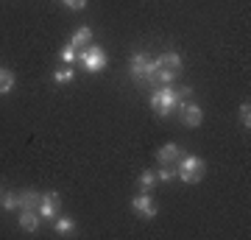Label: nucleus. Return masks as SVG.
Here are the masks:
<instances>
[{"label": "nucleus", "instance_id": "f257e3e1", "mask_svg": "<svg viewBox=\"0 0 251 240\" xmlns=\"http://www.w3.org/2000/svg\"><path fill=\"white\" fill-rule=\"evenodd\" d=\"M156 73H159V64L156 59H151L148 53H134L131 56V64H128V76L143 84L148 89H156Z\"/></svg>", "mask_w": 251, "mask_h": 240}, {"label": "nucleus", "instance_id": "f03ea898", "mask_svg": "<svg viewBox=\"0 0 251 240\" xmlns=\"http://www.w3.org/2000/svg\"><path fill=\"white\" fill-rule=\"evenodd\" d=\"M179 104H181V101H179V89H173L171 84H168V87H156V89H153L151 109H153L159 117H168L173 109L179 107Z\"/></svg>", "mask_w": 251, "mask_h": 240}, {"label": "nucleus", "instance_id": "7ed1b4c3", "mask_svg": "<svg viewBox=\"0 0 251 240\" xmlns=\"http://www.w3.org/2000/svg\"><path fill=\"white\" fill-rule=\"evenodd\" d=\"M176 168H179V179L181 182H187V185H196V182H201L204 179V160L201 157H196V154H187L181 162H176Z\"/></svg>", "mask_w": 251, "mask_h": 240}, {"label": "nucleus", "instance_id": "20e7f679", "mask_svg": "<svg viewBox=\"0 0 251 240\" xmlns=\"http://www.w3.org/2000/svg\"><path fill=\"white\" fill-rule=\"evenodd\" d=\"M78 59H81V64H84L87 73H100L106 67V51H103L100 45H87L78 53Z\"/></svg>", "mask_w": 251, "mask_h": 240}, {"label": "nucleus", "instance_id": "39448f33", "mask_svg": "<svg viewBox=\"0 0 251 240\" xmlns=\"http://www.w3.org/2000/svg\"><path fill=\"white\" fill-rule=\"evenodd\" d=\"M131 210H134L140 218H145V221H151V218H156V213H159V207H156V201H153L151 196H148V190H143L140 196L131 198Z\"/></svg>", "mask_w": 251, "mask_h": 240}, {"label": "nucleus", "instance_id": "423d86ee", "mask_svg": "<svg viewBox=\"0 0 251 240\" xmlns=\"http://www.w3.org/2000/svg\"><path fill=\"white\" fill-rule=\"evenodd\" d=\"M59 207H62V201H59V193H42L36 213L42 215V221H53L56 215H59Z\"/></svg>", "mask_w": 251, "mask_h": 240}, {"label": "nucleus", "instance_id": "0eeeda50", "mask_svg": "<svg viewBox=\"0 0 251 240\" xmlns=\"http://www.w3.org/2000/svg\"><path fill=\"white\" fill-rule=\"evenodd\" d=\"M179 115H181V123L187 126V129H196L204 120V112L196 104H179Z\"/></svg>", "mask_w": 251, "mask_h": 240}, {"label": "nucleus", "instance_id": "6e6552de", "mask_svg": "<svg viewBox=\"0 0 251 240\" xmlns=\"http://www.w3.org/2000/svg\"><path fill=\"white\" fill-rule=\"evenodd\" d=\"M179 157H181V148L176 142H168V145H162L159 151H156V160H159L162 165H176Z\"/></svg>", "mask_w": 251, "mask_h": 240}, {"label": "nucleus", "instance_id": "1a4fd4ad", "mask_svg": "<svg viewBox=\"0 0 251 240\" xmlns=\"http://www.w3.org/2000/svg\"><path fill=\"white\" fill-rule=\"evenodd\" d=\"M39 223H42V215L36 213V210H20V226L25 232L34 235V232L39 229Z\"/></svg>", "mask_w": 251, "mask_h": 240}, {"label": "nucleus", "instance_id": "9d476101", "mask_svg": "<svg viewBox=\"0 0 251 240\" xmlns=\"http://www.w3.org/2000/svg\"><path fill=\"white\" fill-rule=\"evenodd\" d=\"M90 42H92V31H90V26L78 28V31H75V34L70 36V45L75 48V51H81V48H87Z\"/></svg>", "mask_w": 251, "mask_h": 240}, {"label": "nucleus", "instance_id": "9b49d317", "mask_svg": "<svg viewBox=\"0 0 251 240\" xmlns=\"http://www.w3.org/2000/svg\"><path fill=\"white\" fill-rule=\"evenodd\" d=\"M39 198H42V193H36V190H23V193H20V210H36V207H39Z\"/></svg>", "mask_w": 251, "mask_h": 240}, {"label": "nucleus", "instance_id": "f8f14e48", "mask_svg": "<svg viewBox=\"0 0 251 240\" xmlns=\"http://www.w3.org/2000/svg\"><path fill=\"white\" fill-rule=\"evenodd\" d=\"M156 64H159V67H168V70H181V56L168 51V53L156 56Z\"/></svg>", "mask_w": 251, "mask_h": 240}, {"label": "nucleus", "instance_id": "ddd939ff", "mask_svg": "<svg viewBox=\"0 0 251 240\" xmlns=\"http://www.w3.org/2000/svg\"><path fill=\"white\" fill-rule=\"evenodd\" d=\"M11 89H14V73L0 67V95H9Z\"/></svg>", "mask_w": 251, "mask_h": 240}, {"label": "nucleus", "instance_id": "4468645a", "mask_svg": "<svg viewBox=\"0 0 251 240\" xmlns=\"http://www.w3.org/2000/svg\"><path fill=\"white\" fill-rule=\"evenodd\" d=\"M73 76H75V73H73V67H70V64H64V67H59V70L53 73V81H56V84H70Z\"/></svg>", "mask_w": 251, "mask_h": 240}, {"label": "nucleus", "instance_id": "2eb2a0df", "mask_svg": "<svg viewBox=\"0 0 251 240\" xmlns=\"http://www.w3.org/2000/svg\"><path fill=\"white\" fill-rule=\"evenodd\" d=\"M179 176V168L176 165H162V170L156 173V182H173Z\"/></svg>", "mask_w": 251, "mask_h": 240}, {"label": "nucleus", "instance_id": "dca6fc26", "mask_svg": "<svg viewBox=\"0 0 251 240\" xmlns=\"http://www.w3.org/2000/svg\"><path fill=\"white\" fill-rule=\"evenodd\" d=\"M73 229H75L73 218H56V235H70Z\"/></svg>", "mask_w": 251, "mask_h": 240}, {"label": "nucleus", "instance_id": "f3484780", "mask_svg": "<svg viewBox=\"0 0 251 240\" xmlns=\"http://www.w3.org/2000/svg\"><path fill=\"white\" fill-rule=\"evenodd\" d=\"M59 59H62V64H73L75 59H78V51L67 42V48H62V51H59Z\"/></svg>", "mask_w": 251, "mask_h": 240}, {"label": "nucleus", "instance_id": "a211bd4d", "mask_svg": "<svg viewBox=\"0 0 251 240\" xmlns=\"http://www.w3.org/2000/svg\"><path fill=\"white\" fill-rule=\"evenodd\" d=\"M153 185H156V173H153V170H143V173H140V187H143V190H151Z\"/></svg>", "mask_w": 251, "mask_h": 240}, {"label": "nucleus", "instance_id": "6ab92c4d", "mask_svg": "<svg viewBox=\"0 0 251 240\" xmlns=\"http://www.w3.org/2000/svg\"><path fill=\"white\" fill-rule=\"evenodd\" d=\"M3 207L6 210H20V193H6L3 196Z\"/></svg>", "mask_w": 251, "mask_h": 240}, {"label": "nucleus", "instance_id": "aec40b11", "mask_svg": "<svg viewBox=\"0 0 251 240\" xmlns=\"http://www.w3.org/2000/svg\"><path fill=\"white\" fill-rule=\"evenodd\" d=\"M240 126H243V129H249V126H251V107H249V101L240 104Z\"/></svg>", "mask_w": 251, "mask_h": 240}, {"label": "nucleus", "instance_id": "412c9836", "mask_svg": "<svg viewBox=\"0 0 251 240\" xmlns=\"http://www.w3.org/2000/svg\"><path fill=\"white\" fill-rule=\"evenodd\" d=\"M62 3L67 6V9H73V11H81L84 6H87V0H62Z\"/></svg>", "mask_w": 251, "mask_h": 240}]
</instances>
